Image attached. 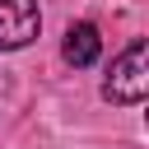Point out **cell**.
Here are the masks:
<instances>
[{"label":"cell","instance_id":"cell-1","mask_svg":"<svg viewBox=\"0 0 149 149\" xmlns=\"http://www.w3.org/2000/svg\"><path fill=\"white\" fill-rule=\"evenodd\" d=\"M107 102H121V107H140L144 93H149V42L135 37L107 70V84H102Z\"/></svg>","mask_w":149,"mask_h":149},{"label":"cell","instance_id":"cell-2","mask_svg":"<svg viewBox=\"0 0 149 149\" xmlns=\"http://www.w3.org/2000/svg\"><path fill=\"white\" fill-rule=\"evenodd\" d=\"M42 28V9L37 0H0V51L28 47Z\"/></svg>","mask_w":149,"mask_h":149},{"label":"cell","instance_id":"cell-3","mask_svg":"<svg viewBox=\"0 0 149 149\" xmlns=\"http://www.w3.org/2000/svg\"><path fill=\"white\" fill-rule=\"evenodd\" d=\"M98 51H102V37H98V28H93V23H74V28L65 33V61H70L74 70L93 65V61H98Z\"/></svg>","mask_w":149,"mask_h":149}]
</instances>
